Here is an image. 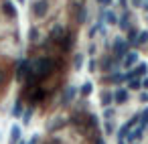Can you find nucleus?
Returning <instances> with one entry per match:
<instances>
[{"instance_id": "f257e3e1", "label": "nucleus", "mask_w": 148, "mask_h": 144, "mask_svg": "<svg viewBox=\"0 0 148 144\" xmlns=\"http://www.w3.org/2000/svg\"><path fill=\"white\" fill-rule=\"evenodd\" d=\"M55 69H57V61H55L53 57H39L37 61L31 63V73H33L39 81H43V79H47L49 75H53Z\"/></svg>"}, {"instance_id": "f03ea898", "label": "nucleus", "mask_w": 148, "mask_h": 144, "mask_svg": "<svg viewBox=\"0 0 148 144\" xmlns=\"http://www.w3.org/2000/svg\"><path fill=\"white\" fill-rule=\"evenodd\" d=\"M69 12L73 14V19H75L79 25H83V23L87 21V8H85V4H83V0H71Z\"/></svg>"}, {"instance_id": "7ed1b4c3", "label": "nucleus", "mask_w": 148, "mask_h": 144, "mask_svg": "<svg viewBox=\"0 0 148 144\" xmlns=\"http://www.w3.org/2000/svg\"><path fill=\"white\" fill-rule=\"evenodd\" d=\"M112 51H114V57H116L118 61H122V57L130 51V43H128L126 39H120V37H118V39L114 41V45H112Z\"/></svg>"}, {"instance_id": "20e7f679", "label": "nucleus", "mask_w": 148, "mask_h": 144, "mask_svg": "<svg viewBox=\"0 0 148 144\" xmlns=\"http://www.w3.org/2000/svg\"><path fill=\"white\" fill-rule=\"evenodd\" d=\"M138 61H140L138 51H128V53L122 57V65H124V69H132V67H134Z\"/></svg>"}, {"instance_id": "39448f33", "label": "nucleus", "mask_w": 148, "mask_h": 144, "mask_svg": "<svg viewBox=\"0 0 148 144\" xmlns=\"http://www.w3.org/2000/svg\"><path fill=\"white\" fill-rule=\"evenodd\" d=\"M47 10H49V2H47V0H37V2L33 4V14L37 19H43L47 14Z\"/></svg>"}, {"instance_id": "423d86ee", "label": "nucleus", "mask_w": 148, "mask_h": 144, "mask_svg": "<svg viewBox=\"0 0 148 144\" xmlns=\"http://www.w3.org/2000/svg\"><path fill=\"white\" fill-rule=\"evenodd\" d=\"M29 71H31V61H27V59L25 61H18V65H16V79L23 81Z\"/></svg>"}, {"instance_id": "0eeeda50", "label": "nucleus", "mask_w": 148, "mask_h": 144, "mask_svg": "<svg viewBox=\"0 0 148 144\" xmlns=\"http://www.w3.org/2000/svg\"><path fill=\"white\" fill-rule=\"evenodd\" d=\"M142 134H144V126H140V124H138L136 128L132 126L130 132H128V136H126V142H138V140L142 138Z\"/></svg>"}, {"instance_id": "6e6552de", "label": "nucleus", "mask_w": 148, "mask_h": 144, "mask_svg": "<svg viewBox=\"0 0 148 144\" xmlns=\"http://www.w3.org/2000/svg\"><path fill=\"white\" fill-rule=\"evenodd\" d=\"M73 41H75V35L73 33H69V31H65V35H63V39L59 41V47L67 53L69 49H71V45H73Z\"/></svg>"}, {"instance_id": "1a4fd4ad", "label": "nucleus", "mask_w": 148, "mask_h": 144, "mask_svg": "<svg viewBox=\"0 0 148 144\" xmlns=\"http://www.w3.org/2000/svg\"><path fill=\"white\" fill-rule=\"evenodd\" d=\"M112 95H114V101H116V104H126V101H128V87H120V89H116Z\"/></svg>"}, {"instance_id": "9d476101", "label": "nucleus", "mask_w": 148, "mask_h": 144, "mask_svg": "<svg viewBox=\"0 0 148 144\" xmlns=\"http://www.w3.org/2000/svg\"><path fill=\"white\" fill-rule=\"evenodd\" d=\"M130 71H132V75H134V77H144V75L148 73V63L138 61V63H136V69H130Z\"/></svg>"}, {"instance_id": "9b49d317", "label": "nucleus", "mask_w": 148, "mask_h": 144, "mask_svg": "<svg viewBox=\"0 0 148 144\" xmlns=\"http://www.w3.org/2000/svg\"><path fill=\"white\" fill-rule=\"evenodd\" d=\"M77 95V87L75 85H67L65 87V91H63V104L67 106L69 101H73V97Z\"/></svg>"}, {"instance_id": "f8f14e48", "label": "nucleus", "mask_w": 148, "mask_h": 144, "mask_svg": "<svg viewBox=\"0 0 148 144\" xmlns=\"http://www.w3.org/2000/svg\"><path fill=\"white\" fill-rule=\"evenodd\" d=\"M99 65H101V71H112V69H116L118 59H116V57H114V59H112V57H103Z\"/></svg>"}, {"instance_id": "ddd939ff", "label": "nucleus", "mask_w": 148, "mask_h": 144, "mask_svg": "<svg viewBox=\"0 0 148 144\" xmlns=\"http://www.w3.org/2000/svg\"><path fill=\"white\" fill-rule=\"evenodd\" d=\"M43 97H45V91H43L39 85L31 87V101H33V104H39V101H43Z\"/></svg>"}, {"instance_id": "4468645a", "label": "nucleus", "mask_w": 148, "mask_h": 144, "mask_svg": "<svg viewBox=\"0 0 148 144\" xmlns=\"http://www.w3.org/2000/svg\"><path fill=\"white\" fill-rule=\"evenodd\" d=\"M63 35H65V29H63L61 25H57V27H53V31H51V41H55V43L59 45V41L63 39Z\"/></svg>"}, {"instance_id": "2eb2a0df", "label": "nucleus", "mask_w": 148, "mask_h": 144, "mask_svg": "<svg viewBox=\"0 0 148 144\" xmlns=\"http://www.w3.org/2000/svg\"><path fill=\"white\" fill-rule=\"evenodd\" d=\"M21 134H23V132H21V126H18V124H14V126L10 128V138H8V144H16V142L21 140Z\"/></svg>"}, {"instance_id": "dca6fc26", "label": "nucleus", "mask_w": 148, "mask_h": 144, "mask_svg": "<svg viewBox=\"0 0 148 144\" xmlns=\"http://www.w3.org/2000/svg\"><path fill=\"white\" fill-rule=\"evenodd\" d=\"M99 16H101V19H106V23H108V25H116V23H118V16H116L112 10H103V8H101Z\"/></svg>"}, {"instance_id": "f3484780", "label": "nucleus", "mask_w": 148, "mask_h": 144, "mask_svg": "<svg viewBox=\"0 0 148 144\" xmlns=\"http://www.w3.org/2000/svg\"><path fill=\"white\" fill-rule=\"evenodd\" d=\"M79 93H81V97H89V95L93 93V83H91V81H85V83L79 87Z\"/></svg>"}, {"instance_id": "a211bd4d", "label": "nucleus", "mask_w": 148, "mask_h": 144, "mask_svg": "<svg viewBox=\"0 0 148 144\" xmlns=\"http://www.w3.org/2000/svg\"><path fill=\"white\" fill-rule=\"evenodd\" d=\"M2 10H4V14H6V16H10V19H14V16H16V8H14V4H12V2H8V0L2 4Z\"/></svg>"}, {"instance_id": "6ab92c4d", "label": "nucleus", "mask_w": 148, "mask_h": 144, "mask_svg": "<svg viewBox=\"0 0 148 144\" xmlns=\"http://www.w3.org/2000/svg\"><path fill=\"white\" fill-rule=\"evenodd\" d=\"M116 25H118V27H120L122 31H128V29H130V14H128V12H124V14L120 16V21H118Z\"/></svg>"}, {"instance_id": "aec40b11", "label": "nucleus", "mask_w": 148, "mask_h": 144, "mask_svg": "<svg viewBox=\"0 0 148 144\" xmlns=\"http://www.w3.org/2000/svg\"><path fill=\"white\" fill-rule=\"evenodd\" d=\"M112 101H114V95H112V91H101V95H99V104H101L103 108H108Z\"/></svg>"}, {"instance_id": "412c9836", "label": "nucleus", "mask_w": 148, "mask_h": 144, "mask_svg": "<svg viewBox=\"0 0 148 144\" xmlns=\"http://www.w3.org/2000/svg\"><path fill=\"white\" fill-rule=\"evenodd\" d=\"M128 89L140 91V89H142V79H140V77H130V79H128Z\"/></svg>"}, {"instance_id": "4be33fe9", "label": "nucleus", "mask_w": 148, "mask_h": 144, "mask_svg": "<svg viewBox=\"0 0 148 144\" xmlns=\"http://www.w3.org/2000/svg\"><path fill=\"white\" fill-rule=\"evenodd\" d=\"M106 79L112 81V83H124V81H126V73H112V75H108Z\"/></svg>"}, {"instance_id": "5701e85b", "label": "nucleus", "mask_w": 148, "mask_h": 144, "mask_svg": "<svg viewBox=\"0 0 148 144\" xmlns=\"http://www.w3.org/2000/svg\"><path fill=\"white\" fill-rule=\"evenodd\" d=\"M144 43H148V31H138V35H136V47L144 45Z\"/></svg>"}, {"instance_id": "b1692460", "label": "nucleus", "mask_w": 148, "mask_h": 144, "mask_svg": "<svg viewBox=\"0 0 148 144\" xmlns=\"http://www.w3.org/2000/svg\"><path fill=\"white\" fill-rule=\"evenodd\" d=\"M138 124L146 128V124H148V108H144V110L138 114Z\"/></svg>"}, {"instance_id": "393cba45", "label": "nucleus", "mask_w": 148, "mask_h": 144, "mask_svg": "<svg viewBox=\"0 0 148 144\" xmlns=\"http://www.w3.org/2000/svg\"><path fill=\"white\" fill-rule=\"evenodd\" d=\"M21 114H23V101L18 99V101L14 104V108H12V116H14V118H21Z\"/></svg>"}, {"instance_id": "a878e982", "label": "nucleus", "mask_w": 148, "mask_h": 144, "mask_svg": "<svg viewBox=\"0 0 148 144\" xmlns=\"http://www.w3.org/2000/svg\"><path fill=\"white\" fill-rule=\"evenodd\" d=\"M31 118H33V108H29V110L25 112V116H23V124L27 126V124L31 122Z\"/></svg>"}, {"instance_id": "bb28decb", "label": "nucleus", "mask_w": 148, "mask_h": 144, "mask_svg": "<svg viewBox=\"0 0 148 144\" xmlns=\"http://www.w3.org/2000/svg\"><path fill=\"white\" fill-rule=\"evenodd\" d=\"M73 63H75V69H81V63H83V55H81V53H77V55H75V61H73Z\"/></svg>"}, {"instance_id": "cd10ccee", "label": "nucleus", "mask_w": 148, "mask_h": 144, "mask_svg": "<svg viewBox=\"0 0 148 144\" xmlns=\"http://www.w3.org/2000/svg\"><path fill=\"white\" fill-rule=\"evenodd\" d=\"M103 118H106V120H112V118H114V110H112L110 106L103 110Z\"/></svg>"}, {"instance_id": "c85d7f7f", "label": "nucleus", "mask_w": 148, "mask_h": 144, "mask_svg": "<svg viewBox=\"0 0 148 144\" xmlns=\"http://www.w3.org/2000/svg\"><path fill=\"white\" fill-rule=\"evenodd\" d=\"M93 144H106V140H103L99 134H95V136H93Z\"/></svg>"}, {"instance_id": "c756f323", "label": "nucleus", "mask_w": 148, "mask_h": 144, "mask_svg": "<svg viewBox=\"0 0 148 144\" xmlns=\"http://www.w3.org/2000/svg\"><path fill=\"white\" fill-rule=\"evenodd\" d=\"M37 39H39V33H37V29H31V41L35 43Z\"/></svg>"}, {"instance_id": "7c9ffc66", "label": "nucleus", "mask_w": 148, "mask_h": 144, "mask_svg": "<svg viewBox=\"0 0 148 144\" xmlns=\"http://www.w3.org/2000/svg\"><path fill=\"white\" fill-rule=\"evenodd\" d=\"M103 130H106L103 134H112V130H114V126L110 124V120H108V124H106V128H103Z\"/></svg>"}, {"instance_id": "2f4dec72", "label": "nucleus", "mask_w": 148, "mask_h": 144, "mask_svg": "<svg viewBox=\"0 0 148 144\" xmlns=\"http://www.w3.org/2000/svg\"><path fill=\"white\" fill-rule=\"evenodd\" d=\"M140 101H148V91H140Z\"/></svg>"}, {"instance_id": "473e14b6", "label": "nucleus", "mask_w": 148, "mask_h": 144, "mask_svg": "<svg viewBox=\"0 0 148 144\" xmlns=\"http://www.w3.org/2000/svg\"><path fill=\"white\" fill-rule=\"evenodd\" d=\"M130 4H132L134 8H140V6H142V0H130Z\"/></svg>"}, {"instance_id": "72a5a7b5", "label": "nucleus", "mask_w": 148, "mask_h": 144, "mask_svg": "<svg viewBox=\"0 0 148 144\" xmlns=\"http://www.w3.org/2000/svg\"><path fill=\"white\" fill-rule=\"evenodd\" d=\"M95 65H97V63H95V59H91V61H89V67H87V69H89V71H95V69H97Z\"/></svg>"}, {"instance_id": "f704fd0d", "label": "nucleus", "mask_w": 148, "mask_h": 144, "mask_svg": "<svg viewBox=\"0 0 148 144\" xmlns=\"http://www.w3.org/2000/svg\"><path fill=\"white\" fill-rule=\"evenodd\" d=\"M140 79H142V87L148 89V75H144V77H140Z\"/></svg>"}, {"instance_id": "c9c22d12", "label": "nucleus", "mask_w": 148, "mask_h": 144, "mask_svg": "<svg viewBox=\"0 0 148 144\" xmlns=\"http://www.w3.org/2000/svg\"><path fill=\"white\" fill-rule=\"evenodd\" d=\"M4 81H6V73H4L2 69H0V85H2Z\"/></svg>"}, {"instance_id": "e433bc0d", "label": "nucleus", "mask_w": 148, "mask_h": 144, "mask_svg": "<svg viewBox=\"0 0 148 144\" xmlns=\"http://www.w3.org/2000/svg\"><path fill=\"white\" fill-rule=\"evenodd\" d=\"M97 2H99L101 6H110V4H112V0H97Z\"/></svg>"}, {"instance_id": "4c0bfd02", "label": "nucleus", "mask_w": 148, "mask_h": 144, "mask_svg": "<svg viewBox=\"0 0 148 144\" xmlns=\"http://www.w3.org/2000/svg\"><path fill=\"white\" fill-rule=\"evenodd\" d=\"M29 144H39V136H37V134H35V136H33V138H31V142H29Z\"/></svg>"}, {"instance_id": "58836bf2", "label": "nucleus", "mask_w": 148, "mask_h": 144, "mask_svg": "<svg viewBox=\"0 0 148 144\" xmlns=\"http://www.w3.org/2000/svg\"><path fill=\"white\" fill-rule=\"evenodd\" d=\"M87 53H89V55H91V57H93V55H95V47H93V45H91V47H89V51H87Z\"/></svg>"}, {"instance_id": "ea45409f", "label": "nucleus", "mask_w": 148, "mask_h": 144, "mask_svg": "<svg viewBox=\"0 0 148 144\" xmlns=\"http://www.w3.org/2000/svg\"><path fill=\"white\" fill-rule=\"evenodd\" d=\"M16 144H27V142H25V140H18V142H16Z\"/></svg>"}, {"instance_id": "a19ab883", "label": "nucleus", "mask_w": 148, "mask_h": 144, "mask_svg": "<svg viewBox=\"0 0 148 144\" xmlns=\"http://www.w3.org/2000/svg\"><path fill=\"white\" fill-rule=\"evenodd\" d=\"M18 2H25V0H18Z\"/></svg>"}, {"instance_id": "79ce46f5", "label": "nucleus", "mask_w": 148, "mask_h": 144, "mask_svg": "<svg viewBox=\"0 0 148 144\" xmlns=\"http://www.w3.org/2000/svg\"><path fill=\"white\" fill-rule=\"evenodd\" d=\"M132 144H138V142H132Z\"/></svg>"}, {"instance_id": "37998d69", "label": "nucleus", "mask_w": 148, "mask_h": 144, "mask_svg": "<svg viewBox=\"0 0 148 144\" xmlns=\"http://www.w3.org/2000/svg\"><path fill=\"white\" fill-rule=\"evenodd\" d=\"M146 126H148V124H146Z\"/></svg>"}]
</instances>
